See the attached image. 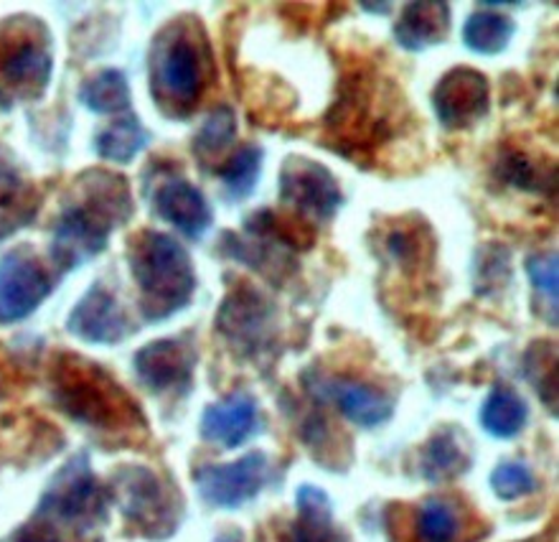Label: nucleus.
<instances>
[{"mask_svg": "<svg viewBox=\"0 0 559 542\" xmlns=\"http://www.w3.org/2000/svg\"><path fill=\"white\" fill-rule=\"evenodd\" d=\"M133 214V197L122 176L90 172L76 184V199L61 212L51 239V260L74 270L107 247L112 229Z\"/></svg>", "mask_w": 559, "mask_h": 542, "instance_id": "f257e3e1", "label": "nucleus"}, {"mask_svg": "<svg viewBox=\"0 0 559 542\" xmlns=\"http://www.w3.org/2000/svg\"><path fill=\"white\" fill-rule=\"evenodd\" d=\"M209 82V49L204 31L193 21L166 26L151 51V92L168 118L197 110Z\"/></svg>", "mask_w": 559, "mask_h": 542, "instance_id": "f03ea898", "label": "nucleus"}, {"mask_svg": "<svg viewBox=\"0 0 559 542\" xmlns=\"http://www.w3.org/2000/svg\"><path fill=\"white\" fill-rule=\"evenodd\" d=\"M51 394L69 417L92 428L133 431L143 423L133 398L95 362L59 354L51 369Z\"/></svg>", "mask_w": 559, "mask_h": 542, "instance_id": "7ed1b4c3", "label": "nucleus"}, {"mask_svg": "<svg viewBox=\"0 0 559 542\" xmlns=\"http://www.w3.org/2000/svg\"><path fill=\"white\" fill-rule=\"evenodd\" d=\"M130 270L147 321H163L178 314L189 306L197 291V273L189 252L163 232H140L130 247Z\"/></svg>", "mask_w": 559, "mask_h": 542, "instance_id": "20e7f679", "label": "nucleus"}, {"mask_svg": "<svg viewBox=\"0 0 559 542\" xmlns=\"http://www.w3.org/2000/svg\"><path fill=\"white\" fill-rule=\"evenodd\" d=\"M34 517L69 542H87L95 535L107 520V492L92 474L87 456H74L53 474Z\"/></svg>", "mask_w": 559, "mask_h": 542, "instance_id": "39448f33", "label": "nucleus"}, {"mask_svg": "<svg viewBox=\"0 0 559 542\" xmlns=\"http://www.w3.org/2000/svg\"><path fill=\"white\" fill-rule=\"evenodd\" d=\"M382 97L384 92L371 74H354L344 80L341 95L325 118L331 141L341 153L354 156L386 141L390 113Z\"/></svg>", "mask_w": 559, "mask_h": 542, "instance_id": "423d86ee", "label": "nucleus"}, {"mask_svg": "<svg viewBox=\"0 0 559 542\" xmlns=\"http://www.w3.org/2000/svg\"><path fill=\"white\" fill-rule=\"evenodd\" d=\"M115 497L140 535L151 540H163L174 535L178 520H181V507L168 484H163L151 469L145 467H126L115 474Z\"/></svg>", "mask_w": 559, "mask_h": 542, "instance_id": "0eeeda50", "label": "nucleus"}, {"mask_svg": "<svg viewBox=\"0 0 559 542\" xmlns=\"http://www.w3.org/2000/svg\"><path fill=\"white\" fill-rule=\"evenodd\" d=\"M36 21L3 23L0 34V84L8 95L38 97L51 80V51L44 26L31 34Z\"/></svg>", "mask_w": 559, "mask_h": 542, "instance_id": "6e6552de", "label": "nucleus"}, {"mask_svg": "<svg viewBox=\"0 0 559 542\" xmlns=\"http://www.w3.org/2000/svg\"><path fill=\"white\" fill-rule=\"evenodd\" d=\"M280 201L293 207L302 222H329L344 207V191L325 166L290 156L280 172Z\"/></svg>", "mask_w": 559, "mask_h": 542, "instance_id": "1a4fd4ad", "label": "nucleus"}, {"mask_svg": "<svg viewBox=\"0 0 559 542\" xmlns=\"http://www.w3.org/2000/svg\"><path fill=\"white\" fill-rule=\"evenodd\" d=\"M53 291L49 270L28 250H13L0 260V323L26 319Z\"/></svg>", "mask_w": 559, "mask_h": 542, "instance_id": "9d476101", "label": "nucleus"}, {"mask_svg": "<svg viewBox=\"0 0 559 542\" xmlns=\"http://www.w3.org/2000/svg\"><path fill=\"white\" fill-rule=\"evenodd\" d=\"M270 461L262 451H252L235 463L204 467L197 471V486L204 502L222 509H237L258 497L267 484Z\"/></svg>", "mask_w": 559, "mask_h": 542, "instance_id": "9b49d317", "label": "nucleus"}, {"mask_svg": "<svg viewBox=\"0 0 559 542\" xmlns=\"http://www.w3.org/2000/svg\"><path fill=\"white\" fill-rule=\"evenodd\" d=\"M488 103V80L468 67L450 69L432 90V110L450 130L476 126L480 118H486Z\"/></svg>", "mask_w": 559, "mask_h": 542, "instance_id": "f8f14e48", "label": "nucleus"}, {"mask_svg": "<svg viewBox=\"0 0 559 542\" xmlns=\"http://www.w3.org/2000/svg\"><path fill=\"white\" fill-rule=\"evenodd\" d=\"M216 327L229 344H235L239 352L258 354L267 346L273 334V311L267 301L250 288H237L224 301Z\"/></svg>", "mask_w": 559, "mask_h": 542, "instance_id": "ddd939ff", "label": "nucleus"}, {"mask_svg": "<svg viewBox=\"0 0 559 542\" xmlns=\"http://www.w3.org/2000/svg\"><path fill=\"white\" fill-rule=\"evenodd\" d=\"M135 372L147 390L183 394L191 387L193 352L178 339H160L135 354Z\"/></svg>", "mask_w": 559, "mask_h": 542, "instance_id": "4468645a", "label": "nucleus"}, {"mask_svg": "<svg viewBox=\"0 0 559 542\" xmlns=\"http://www.w3.org/2000/svg\"><path fill=\"white\" fill-rule=\"evenodd\" d=\"M67 329L84 342L118 344L128 337V319L112 293L95 285L69 314Z\"/></svg>", "mask_w": 559, "mask_h": 542, "instance_id": "2eb2a0df", "label": "nucleus"}, {"mask_svg": "<svg viewBox=\"0 0 559 542\" xmlns=\"http://www.w3.org/2000/svg\"><path fill=\"white\" fill-rule=\"evenodd\" d=\"M153 204L163 220L174 224L181 235L191 239H199L212 227L214 214L206 197L197 186L183 179L163 181L153 193Z\"/></svg>", "mask_w": 559, "mask_h": 542, "instance_id": "dca6fc26", "label": "nucleus"}, {"mask_svg": "<svg viewBox=\"0 0 559 542\" xmlns=\"http://www.w3.org/2000/svg\"><path fill=\"white\" fill-rule=\"evenodd\" d=\"M323 398L336 402V408L359 428H377L394 413L392 400L377 387L356 382V379H323L318 385Z\"/></svg>", "mask_w": 559, "mask_h": 542, "instance_id": "f3484780", "label": "nucleus"}, {"mask_svg": "<svg viewBox=\"0 0 559 542\" xmlns=\"http://www.w3.org/2000/svg\"><path fill=\"white\" fill-rule=\"evenodd\" d=\"M258 431V405L250 394H229L227 400L214 402L204 410L201 417V436L209 444L222 448L242 446L252 433Z\"/></svg>", "mask_w": 559, "mask_h": 542, "instance_id": "a211bd4d", "label": "nucleus"}, {"mask_svg": "<svg viewBox=\"0 0 559 542\" xmlns=\"http://www.w3.org/2000/svg\"><path fill=\"white\" fill-rule=\"evenodd\" d=\"M450 28L448 3H407L400 21L394 23V38L402 49L425 51L440 44Z\"/></svg>", "mask_w": 559, "mask_h": 542, "instance_id": "6ab92c4d", "label": "nucleus"}, {"mask_svg": "<svg viewBox=\"0 0 559 542\" xmlns=\"http://www.w3.org/2000/svg\"><path fill=\"white\" fill-rule=\"evenodd\" d=\"M41 197L11 164H0V239L28 227L36 220Z\"/></svg>", "mask_w": 559, "mask_h": 542, "instance_id": "aec40b11", "label": "nucleus"}, {"mask_svg": "<svg viewBox=\"0 0 559 542\" xmlns=\"http://www.w3.org/2000/svg\"><path fill=\"white\" fill-rule=\"evenodd\" d=\"M287 542H346L344 535L333 528V507L323 490L300 486L298 520H295Z\"/></svg>", "mask_w": 559, "mask_h": 542, "instance_id": "412c9836", "label": "nucleus"}, {"mask_svg": "<svg viewBox=\"0 0 559 542\" xmlns=\"http://www.w3.org/2000/svg\"><path fill=\"white\" fill-rule=\"evenodd\" d=\"M530 417L524 398L507 385H496L480 410V425L496 438H514Z\"/></svg>", "mask_w": 559, "mask_h": 542, "instance_id": "4be33fe9", "label": "nucleus"}, {"mask_svg": "<svg viewBox=\"0 0 559 542\" xmlns=\"http://www.w3.org/2000/svg\"><path fill=\"white\" fill-rule=\"evenodd\" d=\"M514 31L516 26L509 15L499 13L493 5H480V11H476L465 21L463 42L471 51L491 57V54H501L507 49Z\"/></svg>", "mask_w": 559, "mask_h": 542, "instance_id": "5701e85b", "label": "nucleus"}, {"mask_svg": "<svg viewBox=\"0 0 559 542\" xmlns=\"http://www.w3.org/2000/svg\"><path fill=\"white\" fill-rule=\"evenodd\" d=\"M80 99L97 115H120L130 110V87L118 69H103L82 84Z\"/></svg>", "mask_w": 559, "mask_h": 542, "instance_id": "b1692460", "label": "nucleus"}, {"mask_svg": "<svg viewBox=\"0 0 559 542\" xmlns=\"http://www.w3.org/2000/svg\"><path fill=\"white\" fill-rule=\"evenodd\" d=\"M471 456L453 431H442L427 444L423 453V476L427 482H448L468 469Z\"/></svg>", "mask_w": 559, "mask_h": 542, "instance_id": "393cba45", "label": "nucleus"}, {"mask_svg": "<svg viewBox=\"0 0 559 542\" xmlns=\"http://www.w3.org/2000/svg\"><path fill=\"white\" fill-rule=\"evenodd\" d=\"M147 133L135 118H120L107 126L95 138V151L99 158L112 164H130L145 149Z\"/></svg>", "mask_w": 559, "mask_h": 542, "instance_id": "a878e982", "label": "nucleus"}, {"mask_svg": "<svg viewBox=\"0 0 559 542\" xmlns=\"http://www.w3.org/2000/svg\"><path fill=\"white\" fill-rule=\"evenodd\" d=\"M219 179L224 181V191L231 199H245L254 191L262 174V149L260 145H245L235 156L224 161V166L216 168Z\"/></svg>", "mask_w": 559, "mask_h": 542, "instance_id": "bb28decb", "label": "nucleus"}, {"mask_svg": "<svg viewBox=\"0 0 559 542\" xmlns=\"http://www.w3.org/2000/svg\"><path fill=\"white\" fill-rule=\"evenodd\" d=\"M235 136V113H231L229 107H216V110L206 118L204 126L199 128L197 138H193V153H197L201 164H209V161H216L229 149Z\"/></svg>", "mask_w": 559, "mask_h": 542, "instance_id": "cd10ccee", "label": "nucleus"}, {"mask_svg": "<svg viewBox=\"0 0 559 542\" xmlns=\"http://www.w3.org/2000/svg\"><path fill=\"white\" fill-rule=\"evenodd\" d=\"M419 542H457L461 538V520L455 509L442 499H427L417 515Z\"/></svg>", "mask_w": 559, "mask_h": 542, "instance_id": "c85d7f7f", "label": "nucleus"}, {"mask_svg": "<svg viewBox=\"0 0 559 542\" xmlns=\"http://www.w3.org/2000/svg\"><path fill=\"white\" fill-rule=\"evenodd\" d=\"M499 174L507 184L526 191H545L555 186L552 168H539L532 158L522 156V153H509V156H503L499 164Z\"/></svg>", "mask_w": 559, "mask_h": 542, "instance_id": "c756f323", "label": "nucleus"}, {"mask_svg": "<svg viewBox=\"0 0 559 542\" xmlns=\"http://www.w3.org/2000/svg\"><path fill=\"white\" fill-rule=\"evenodd\" d=\"M526 372H530V379L534 390L542 394V400L547 402V408L555 410V394H557V360L555 350L549 342H539L532 346L530 357H526Z\"/></svg>", "mask_w": 559, "mask_h": 542, "instance_id": "7c9ffc66", "label": "nucleus"}, {"mask_svg": "<svg viewBox=\"0 0 559 542\" xmlns=\"http://www.w3.org/2000/svg\"><path fill=\"white\" fill-rule=\"evenodd\" d=\"M491 490L499 494L501 499H519L526 497L537 490V479H534L532 469L522 461H503L493 469L491 474Z\"/></svg>", "mask_w": 559, "mask_h": 542, "instance_id": "2f4dec72", "label": "nucleus"}, {"mask_svg": "<svg viewBox=\"0 0 559 542\" xmlns=\"http://www.w3.org/2000/svg\"><path fill=\"white\" fill-rule=\"evenodd\" d=\"M386 250L402 268H415L427 255V243H419L417 229H392L386 237Z\"/></svg>", "mask_w": 559, "mask_h": 542, "instance_id": "473e14b6", "label": "nucleus"}, {"mask_svg": "<svg viewBox=\"0 0 559 542\" xmlns=\"http://www.w3.org/2000/svg\"><path fill=\"white\" fill-rule=\"evenodd\" d=\"M526 273L532 278V285L542 291L549 301V308H555L557 298V255L545 252V255H532L526 260Z\"/></svg>", "mask_w": 559, "mask_h": 542, "instance_id": "72a5a7b5", "label": "nucleus"}, {"mask_svg": "<svg viewBox=\"0 0 559 542\" xmlns=\"http://www.w3.org/2000/svg\"><path fill=\"white\" fill-rule=\"evenodd\" d=\"M5 542H69L64 535H59L57 530L49 528V525L31 517L26 525H21L13 535H8Z\"/></svg>", "mask_w": 559, "mask_h": 542, "instance_id": "f704fd0d", "label": "nucleus"}, {"mask_svg": "<svg viewBox=\"0 0 559 542\" xmlns=\"http://www.w3.org/2000/svg\"><path fill=\"white\" fill-rule=\"evenodd\" d=\"M364 11H369V13H382V11H390V5L386 3H379V5H364Z\"/></svg>", "mask_w": 559, "mask_h": 542, "instance_id": "c9c22d12", "label": "nucleus"}, {"mask_svg": "<svg viewBox=\"0 0 559 542\" xmlns=\"http://www.w3.org/2000/svg\"><path fill=\"white\" fill-rule=\"evenodd\" d=\"M530 542H552V535H549V538H534V540H530Z\"/></svg>", "mask_w": 559, "mask_h": 542, "instance_id": "e433bc0d", "label": "nucleus"}]
</instances>
